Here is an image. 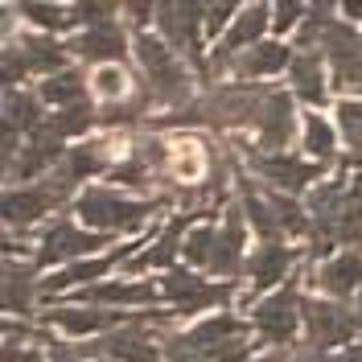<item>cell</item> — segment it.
<instances>
[{
	"mask_svg": "<svg viewBox=\"0 0 362 362\" xmlns=\"http://www.w3.org/2000/svg\"><path fill=\"white\" fill-rule=\"evenodd\" d=\"M235 13H239L235 4H206V29L218 33V29L226 25V17H235Z\"/></svg>",
	"mask_w": 362,
	"mask_h": 362,
	"instance_id": "cell-44",
	"label": "cell"
},
{
	"mask_svg": "<svg viewBox=\"0 0 362 362\" xmlns=\"http://www.w3.org/2000/svg\"><path fill=\"white\" fill-rule=\"evenodd\" d=\"M124 83H128V74L119 66H99L95 70V90L103 95V99H115L119 90H124Z\"/></svg>",
	"mask_w": 362,
	"mask_h": 362,
	"instance_id": "cell-40",
	"label": "cell"
},
{
	"mask_svg": "<svg viewBox=\"0 0 362 362\" xmlns=\"http://www.w3.org/2000/svg\"><path fill=\"white\" fill-rule=\"evenodd\" d=\"M78 300L87 305H99V309H128V305H153L160 300V288L148 284V280H112V284H90L78 293Z\"/></svg>",
	"mask_w": 362,
	"mask_h": 362,
	"instance_id": "cell-23",
	"label": "cell"
},
{
	"mask_svg": "<svg viewBox=\"0 0 362 362\" xmlns=\"http://www.w3.org/2000/svg\"><path fill=\"white\" fill-rule=\"evenodd\" d=\"M288 62H293V54H288L284 42H259V45H251V49H243L230 66H235L239 78H268V74L288 70Z\"/></svg>",
	"mask_w": 362,
	"mask_h": 362,
	"instance_id": "cell-28",
	"label": "cell"
},
{
	"mask_svg": "<svg viewBox=\"0 0 362 362\" xmlns=\"http://www.w3.org/2000/svg\"><path fill=\"white\" fill-rule=\"evenodd\" d=\"M160 210V202H140V198H128L119 194L115 185H95L87 194L74 198V214L87 230H99V235H128V230H140L153 214Z\"/></svg>",
	"mask_w": 362,
	"mask_h": 362,
	"instance_id": "cell-3",
	"label": "cell"
},
{
	"mask_svg": "<svg viewBox=\"0 0 362 362\" xmlns=\"http://www.w3.org/2000/svg\"><path fill=\"white\" fill-rule=\"evenodd\" d=\"M136 62H140V70H144V87H148V95L157 99V103H165V107H185V103H194L189 95H194V78H189V70H185V62H181V54L173 49L169 42H160V37H153V33H136Z\"/></svg>",
	"mask_w": 362,
	"mask_h": 362,
	"instance_id": "cell-2",
	"label": "cell"
},
{
	"mask_svg": "<svg viewBox=\"0 0 362 362\" xmlns=\"http://www.w3.org/2000/svg\"><path fill=\"white\" fill-rule=\"evenodd\" d=\"M259 362H293L288 354H268V358H259Z\"/></svg>",
	"mask_w": 362,
	"mask_h": 362,
	"instance_id": "cell-46",
	"label": "cell"
},
{
	"mask_svg": "<svg viewBox=\"0 0 362 362\" xmlns=\"http://www.w3.org/2000/svg\"><path fill=\"white\" fill-rule=\"evenodd\" d=\"M247 338V325L230 313H214L189 325L185 334H173V338H160V354L169 362H223L230 354L235 341Z\"/></svg>",
	"mask_w": 362,
	"mask_h": 362,
	"instance_id": "cell-4",
	"label": "cell"
},
{
	"mask_svg": "<svg viewBox=\"0 0 362 362\" xmlns=\"http://www.w3.org/2000/svg\"><path fill=\"white\" fill-rule=\"evenodd\" d=\"M165 317L173 313H132L128 325L95 338L90 346H74V350L87 362H160L165 354H160V341L153 338V329Z\"/></svg>",
	"mask_w": 362,
	"mask_h": 362,
	"instance_id": "cell-5",
	"label": "cell"
},
{
	"mask_svg": "<svg viewBox=\"0 0 362 362\" xmlns=\"http://www.w3.org/2000/svg\"><path fill=\"white\" fill-rule=\"evenodd\" d=\"M37 99L45 103H54L58 112L62 107H78V103H87V83H83V74L78 70H58V74H49L42 87H37Z\"/></svg>",
	"mask_w": 362,
	"mask_h": 362,
	"instance_id": "cell-32",
	"label": "cell"
},
{
	"mask_svg": "<svg viewBox=\"0 0 362 362\" xmlns=\"http://www.w3.org/2000/svg\"><path fill=\"white\" fill-rule=\"evenodd\" d=\"M70 13H74V21H83L87 29H95V25H107L115 21L112 4H90V0H83V4H70Z\"/></svg>",
	"mask_w": 362,
	"mask_h": 362,
	"instance_id": "cell-39",
	"label": "cell"
},
{
	"mask_svg": "<svg viewBox=\"0 0 362 362\" xmlns=\"http://www.w3.org/2000/svg\"><path fill=\"white\" fill-rule=\"evenodd\" d=\"M45 124H49L54 132L66 140V136H83V132H90V128L99 124V112H95L90 103H78V107H62V112L45 115Z\"/></svg>",
	"mask_w": 362,
	"mask_h": 362,
	"instance_id": "cell-34",
	"label": "cell"
},
{
	"mask_svg": "<svg viewBox=\"0 0 362 362\" xmlns=\"http://www.w3.org/2000/svg\"><path fill=\"white\" fill-rule=\"evenodd\" d=\"M247 165L268 181V185H276L280 194L305 189V185L317 181L321 169H325V165H317V160H296V157H288V153H251V148H247Z\"/></svg>",
	"mask_w": 362,
	"mask_h": 362,
	"instance_id": "cell-16",
	"label": "cell"
},
{
	"mask_svg": "<svg viewBox=\"0 0 362 362\" xmlns=\"http://www.w3.org/2000/svg\"><path fill=\"white\" fill-rule=\"evenodd\" d=\"M107 165H112V140H107V136H99V140H83V144L66 148V157H62V165H58V169H62L74 185H78V181L103 173Z\"/></svg>",
	"mask_w": 362,
	"mask_h": 362,
	"instance_id": "cell-27",
	"label": "cell"
},
{
	"mask_svg": "<svg viewBox=\"0 0 362 362\" xmlns=\"http://www.w3.org/2000/svg\"><path fill=\"white\" fill-rule=\"evenodd\" d=\"M181 255H185L189 264H198V268H210V255H214V226H194V230L185 235Z\"/></svg>",
	"mask_w": 362,
	"mask_h": 362,
	"instance_id": "cell-37",
	"label": "cell"
},
{
	"mask_svg": "<svg viewBox=\"0 0 362 362\" xmlns=\"http://www.w3.org/2000/svg\"><path fill=\"white\" fill-rule=\"evenodd\" d=\"M247 268L243 264V210H226L223 226L214 230V255H210V272L214 276H223V280H230L235 284V276Z\"/></svg>",
	"mask_w": 362,
	"mask_h": 362,
	"instance_id": "cell-22",
	"label": "cell"
},
{
	"mask_svg": "<svg viewBox=\"0 0 362 362\" xmlns=\"http://www.w3.org/2000/svg\"><path fill=\"white\" fill-rule=\"evenodd\" d=\"M70 49L83 62H95V66H119L128 58V37H124L119 21H107V25H95V29H83V37H74Z\"/></svg>",
	"mask_w": 362,
	"mask_h": 362,
	"instance_id": "cell-21",
	"label": "cell"
},
{
	"mask_svg": "<svg viewBox=\"0 0 362 362\" xmlns=\"http://www.w3.org/2000/svg\"><path fill=\"white\" fill-rule=\"evenodd\" d=\"M45 321L54 325V329H62V334H74V338H103V334H112L119 325H128L132 313H112V309H87V305H70V309H54V313H45Z\"/></svg>",
	"mask_w": 362,
	"mask_h": 362,
	"instance_id": "cell-19",
	"label": "cell"
},
{
	"mask_svg": "<svg viewBox=\"0 0 362 362\" xmlns=\"http://www.w3.org/2000/svg\"><path fill=\"white\" fill-rule=\"evenodd\" d=\"M338 124L341 132H346V140H350V160H358L362 165V99H341L338 103Z\"/></svg>",
	"mask_w": 362,
	"mask_h": 362,
	"instance_id": "cell-36",
	"label": "cell"
},
{
	"mask_svg": "<svg viewBox=\"0 0 362 362\" xmlns=\"http://www.w3.org/2000/svg\"><path fill=\"white\" fill-rule=\"evenodd\" d=\"M317 54L329 62L334 70V87L350 90V87H362V33L354 29L350 21H329L321 25L317 33Z\"/></svg>",
	"mask_w": 362,
	"mask_h": 362,
	"instance_id": "cell-9",
	"label": "cell"
},
{
	"mask_svg": "<svg viewBox=\"0 0 362 362\" xmlns=\"http://www.w3.org/2000/svg\"><path fill=\"white\" fill-rule=\"evenodd\" d=\"M136 247H140V243H119V247L103 251V255H90V259H78V264H66V268L49 272L42 280V296H54V293H62V288H78V284H87V280L99 284L115 264H128Z\"/></svg>",
	"mask_w": 362,
	"mask_h": 362,
	"instance_id": "cell-15",
	"label": "cell"
},
{
	"mask_svg": "<svg viewBox=\"0 0 362 362\" xmlns=\"http://www.w3.org/2000/svg\"><path fill=\"white\" fill-rule=\"evenodd\" d=\"M296 115H293V95L288 90H272L259 107V119H255V136H259V148L264 153H280L288 140H293Z\"/></svg>",
	"mask_w": 362,
	"mask_h": 362,
	"instance_id": "cell-20",
	"label": "cell"
},
{
	"mask_svg": "<svg viewBox=\"0 0 362 362\" xmlns=\"http://www.w3.org/2000/svg\"><path fill=\"white\" fill-rule=\"evenodd\" d=\"M272 90L255 87V83H235V87H214L206 90L202 99L185 103L181 112L157 119V128H239V124H255L259 119V107Z\"/></svg>",
	"mask_w": 362,
	"mask_h": 362,
	"instance_id": "cell-1",
	"label": "cell"
},
{
	"mask_svg": "<svg viewBox=\"0 0 362 362\" xmlns=\"http://www.w3.org/2000/svg\"><path fill=\"white\" fill-rule=\"evenodd\" d=\"M300 321H305V334H309V354H329L334 346H346L362 334L358 313L338 305V300H305Z\"/></svg>",
	"mask_w": 362,
	"mask_h": 362,
	"instance_id": "cell-8",
	"label": "cell"
},
{
	"mask_svg": "<svg viewBox=\"0 0 362 362\" xmlns=\"http://www.w3.org/2000/svg\"><path fill=\"white\" fill-rule=\"evenodd\" d=\"M189 230H194V214H173L157 239L124 264V272H128V276H140V272H148V268H169L173 255L185 247V235H189Z\"/></svg>",
	"mask_w": 362,
	"mask_h": 362,
	"instance_id": "cell-18",
	"label": "cell"
},
{
	"mask_svg": "<svg viewBox=\"0 0 362 362\" xmlns=\"http://www.w3.org/2000/svg\"><path fill=\"white\" fill-rule=\"evenodd\" d=\"M124 13H128V21H132V25H144V21H148V13L157 17V4H128Z\"/></svg>",
	"mask_w": 362,
	"mask_h": 362,
	"instance_id": "cell-45",
	"label": "cell"
},
{
	"mask_svg": "<svg viewBox=\"0 0 362 362\" xmlns=\"http://www.w3.org/2000/svg\"><path fill=\"white\" fill-rule=\"evenodd\" d=\"M66 49L70 45L54 42L45 33H25L21 42L4 45V90H13L25 74H58L66 70Z\"/></svg>",
	"mask_w": 362,
	"mask_h": 362,
	"instance_id": "cell-7",
	"label": "cell"
},
{
	"mask_svg": "<svg viewBox=\"0 0 362 362\" xmlns=\"http://www.w3.org/2000/svg\"><path fill=\"white\" fill-rule=\"evenodd\" d=\"M317 284L334 300H346V296H358L362 293V255L358 251H341L334 259H325L317 268Z\"/></svg>",
	"mask_w": 362,
	"mask_h": 362,
	"instance_id": "cell-25",
	"label": "cell"
},
{
	"mask_svg": "<svg viewBox=\"0 0 362 362\" xmlns=\"http://www.w3.org/2000/svg\"><path fill=\"white\" fill-rule=\"evenodd\" d=\"M230 296H235V284L230 280L214 284V280H202L198 272L177 268L160 280V300H169L173 313H206L214 305H230Z\"/></svg>",
	"mask_w": 362,
	"mask_h": 362,
	"instance_id": "cell-11",
	"label": "cell"
},
{
	"mask_svg": "<svg viewBox=\"0 0 362 362\" xmlns=\"http://www.w3.org/2000/svg\"><path fill=\"white\" fill-rule=\"evenodd\" d=\"M42 346H49V362H87L74 346H62V341H54L49 334H42Z\"/></svg>",
	"mask_w": 362,
	"mask_h": 362,
	"instance_id": "cell-43",
	"label": "cell"
},
{
	"mask_svg": "<svg viewBox=\"0 0 362 362\" xmlns=\"http://www.w3.org/2000/svg\"><path fill=\"white\" fill-rule=\"evenodd\" d=\"M33 280H37V268L33 264H17L13 255L4 259V309L13 317L29 313L33 293H42V284H33Z\"/></svg>",
	"mask_w": 362,
	"mask_h": 362,
	"instance_id": "cell-30",
	"label": "cell"
},
{
	"mask_svg": "<svg viewBox=\"0 0 362 362\" xmlns=\"http://www.w3.org/2000/svg\"><path fill=\"white\" fill-rule=\"evenodd\" d=\"M153 177H157V173H153L144 160H136V157H128L119 169H112V181L115 185H124V189H128V185H148Z\"/></svg>",
	"mask_w": 362,
	"mask_h": 362,
	"instance_id": "cell-38",
	"label": "cell"
},
{
	"mask_svg": "<svg viewBox=\"0 0 362 362\" xmlns=\"http://www.w3.org/2000/svg\"><path fill=\"white\" fill-rule=\"evenodd\" d=\"M305 148L317 165H329L338 157V140H334V128L325 124V115H305Z\"/></svg>",
	"mask_w": 362,
	"mask_h": 362,
	"instance_id": "cell-33",
	"label": "cell"
},
{
	"mask_svg": "<svg viewBox=\"0 0 362 362\" xmlns=\"http://www.w3.org/2000/svg\"><path fill=\"white\" fill-rule=\"evenodd\" d=\"M296 362H362V341H354V346H346L341 354H300Z\"/></svg>",
	"mask_w": 362,
	"mask_h": 362,
	"instance_id": "cell-42",
	"label": "cell"
},
{
	"mask_svg": "<svg viewBox=\"0 0 362 362\" xmlns=\"http://www.w3.org/2000/svg\"><path fill=\"white\" fill-rule=\"evenodd\" d=\"M354 313H358V321H362V293H358V309H354Z\"/></svg>",
	"mask_w": 362,
	"mask_h": 362,
	"instance_id": "cell-47",
	"label": "cell"
},
{
	"mask_svg": "<svg viewBox=\"0 0 362 362\" xmlns=\"http://www.w3.org/2000/svg\"><path fill=\"white\" fill-rule=\"evenodd\" d=\"M70 194H74V181L62 169H54L45 181H33V185H8V194H4V226L8 230L33 226L49 210L66 206Z\"/></svg>",
	"mask_w": 362,
	"mask_h": 362,
	"instance_id": "cell-6",
	"label": "cell"
},
{
	"mask_svg": "<svg viewBox=\"0 0 362 362\" xmlns=\"http://www.w3.org/2000/svg\"><path fill=\"white\" fill-rule=\"evenodd\" d=\"M157 25L160 42H169L177 54L194 58V66H202V25H206V4H157Z\"/></svg>",
	"mask_w": 362,
	"mask_h": 362,
	"instance_id": "cell-12",
	"label": "cell"
},
{
	"mask_svg": "<svg viewBox=\"0 0 362 362\" xmlns=\"http://www.w3.org/2000/svg\"><path fill=\"white\" fill-rule=\"evenodd\" d=\"M62 157H66V148H62V136L54 132L49 124H42L37 132L25 136L21 153H17V160L8 165V181H25V185H33V177H42L45 169L54 173L58 165H62Z\"/></svg>",
	"mask_w": 362,
	"mask_h": 362,
	"instance_id": "cell-14",
	"label": "cell"
},
{
	"mask_svg": "<svg viewBox=\"0 0 362 362\" xmlns=\"http://www.w3.org/2000/svg\"><path fill=\"white\" fill-rule=\"evenodd\" d=\"M272 13H276V17H272V29H276V33H288L293 25H300V17H305L309 8H300V4H276Z\"/></svg>",
	"mask_w": 362,
	"mask_h": 362,
	"instance_id": "cell-41",
	"label": "cell"
},
{
	"mask_svg": "<svg viewBox=\"0 0 362 362\" xmlns=\"http://www.w3.org/2000/svg\"><path fill=\"white\" fill-rule=\"evenodd\" d=\"M45 124V115H42V103L29 95V90H4V132H13V136H29V132H37Z\"/></svg>",
	"mask_w": 362,
	"mask_h": 362,
	"instance_id": "cell-31",
	"label": "cell"
},
{
	"mask_svg": "<svg viewBox=\"0 0 362 362\" xmlns=\"http://www.w3.org/2000/svg\"><path fill=\"white\" fill-rule=\"evenodd\" d=\"M107 239H112V235L87 230V226H78L74 218H58V223L45 226L33 268H58V264H66V259H74V264H78V259H90L95 247H107Z\"/></svg>",
	"mask_w": 362,
	"mask_h": 362,
	"instance_id": "cell-10",
	"label": "cell"
},
{
	"mask_svg": "<svg viewBox=\"0 0 362 362\" xmlns=\"http://www.w3.org/2000/svg\"><path fill=\"white\" fill-rule=\"evenodd\" d=\"M296 264V251L284 247V243H259V247L251 251L247 259V280L255 293H264V288H276Z\"/></svg>",
	"mask_w": 362,
	"mask_h": 362,
	"instance_id": "cell-24",
	"label": "cell"
},
{
	"mask_svg": "<svg viewBox=\"0 0 362 362\" xmlns=\"http://www.w3.org/2000/svg\"><path fill=\"white\" fill-rule=\"evenodd\" d=\"M17 13H21L25 21L42 25V29H66V25H74V13H70V8H62V4H42V0H25V4H17Z\"/></svg>",
	"mask_w": 362,
	"mask_h": 362,
	"instance_id": "cell-35",
	"label": "cell"
},
{
	"mask_svg": "<svg viewBox=\"0 0 362 362\" xmlns=\"http://www.w3.org/2000/svg\"><path fill=\"white\" fill-rule=\"evenodd\" d=\"M268 25H272L268 4H247V8H239V17L230 21V29H226L223 37H218V45H214V66H226V62H235L243 49L259 45V37H264Z\"/></svg>",
	"mask_w": 362,
	"mask_h": 362,
	"instance_id": "cell-17",
	"label": "cell"
},
{
	"mask_svg": "<svg viewBox=\"0 0 362 362\" xmlns=\"http://www.w3.org/2000/svg\"><path fill=\"white\" fill-rule=\"evenodd\" d=\"M288 83H293V95H300L309 107H321L325 103V58L317 49H296L288 62Z\"/></svg>",
	"mask_w": 362,
	"mask_h": 362,
	"instance_id": "cell-26",
	"label": "cell"
},
{
	"mask_svg": "<svg viewBox=\"0 0 362 362\" xmlns=\"http://www.w3.org/2000/svg\"><path fill=\"white\" fill-rule=\"evenodd\" d=\"M239 198H243V214L251 218L255 235H259L264 243H280V239H284V226H280V218H276V210H272V202H268V189H255V181L243 177L239 181Z\"/></svg>",
	"mask_w": 362,
	"mask_h": 362,
	"instance_id": "cell-29",
	"label": "cell"
},
{
	"mask_svg": "<svg viewBox=\"0 0 362 362\" xmlns=\"http://www.w3.org/2000/svg\"><path fill=\"white\" fill-rule=\"evenodd\" d=\"M300 305H305V296L293 288H280V293L264 296L259 305H255V313H251V325L272 341V346H288L296 334V321H300Z\"/></svg>",
	"mask_w": 362,
	"mask_h": 362,
	"instance_id": "cell-13",
	"label": "cell"
}]
</instances>
